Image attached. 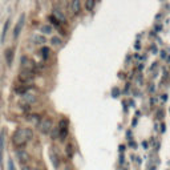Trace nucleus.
<instances>
[{"label":"nucleus","instance_id":"20e7f679","mask_svg":"<svg viewBox=\"0 0 170 170\" xmlns=\"http://www.w3.org/2000/svg\"><path fill=\"white\" fill-rule=\"evenodd\" d=\"M24 23H25V15L21 14L19 20H18V23H16V25H15V28H14V37L15 39H18L19 35L21 33V29H23V27H24Z\"/></svg>","mask_w":170,"mask_h":170},{"label":"nucleus","instance_id":"412c9836","mask_svg":"<svg viewBox=\"0 0 170 170\" xmlns=\"http://www.w3.org/2000/svg\"><path fill=\"white\" fill-rule=\"evenodd\" d=\"M49 20L52 21V23H53V24H55V25H57V27H59V25L61 24V23H60V21H57V20H56V19L53 18V16H49Z\"/></svg>","mask_w":170,"mask_h":170},{"label":"nucleus","instance_id":"f3484780","mask_svg":"<svg viewBox=\"0 0 170 170\" xmlns=\"http://www.w3.org/2000/svg\"><path fill=\"white\" fill-rule=\"evenodd\" d=\"M51 160H52L53 166L57 169V167H59V165H60V162H59V157H57V154H56L55 152H51Z\"/></svg>","mask_w":170,"mask_h":170},{"label":"nucleus","instance_id":"5701e85b","mask_svg":"<svg viewBox=\"0 0 170 170\" xmlns=\"http://www.w3.org/2000/svg\"><path fill=\"white\" fill-rule=\"evenodd\" d=\"M66 153H68V156H72V146L68 145V148H66Z\"/></svg>","mask_w":170,"mask_h":170},{"label":"nucleus","instance_id":"6ab92c4d","mask_svg":"<svg viewBox=\"0 0 170 170\" xmlns=\"http://www.w3.org/2000/svg\"><path fill=\"white\" fill-rule=\"evenodd\" d=\"M40 53H41L43 59H48L49 55H51V49H49L48 47H43L41 51H40Z\"/></svg>","mask_w":170,"mask_h":170},{"label":"nucleus","instance_id":"1a4fd4ad","mask_svg":"<svg viewBox=\"0 0 170 170\" xmlns=\"http://www.w3.org/2000/svg\"><path fill=\"white\" fill-rule=\"evenodd\" d=\"M70 11L73 15L81 14V0H72L70 1Z\"/></svg>","mask_w":170,"mask_h":170},{"label":"nucleus","instance_id":"4be33fe9","mask_svg":"<svg viewBox=\"0 0 170 170\" xmlns=\"http://www.w3.org/2000/svg\"><path fill=\"white\" fill-rule=\"evenodd\" d=\"M9 23H11V21H9V20H7V23H5V25H4V29H3L4 35H3V36H5V33H7V31H8V27H9Z\"/></svg>","mask_w":170,"mask_h":170},{"label":"nucleus","instance_id":"2eb2a0df","mask_svg":"<svg viewBox=\"0 0 170 170\" xmlns=\"http://www.w3.org/2000/svg\"><path fill=\"white\" fill-rule=\"evenodd\" d=\"M5 59H7V65L8 66L12 65V59H14V52H12V49H7V51H5Z\"/></svg>","mask_w":170,"mask_h":170},{"label":"nucleus","instance_id":"ddd939ff","mask_svg":"<svg viewBox=\"0 0 170 170\" xmlns=\"http://www.w3.org/2000/svg\"><path fill=\"white\" fill-rule=\"evenodd\" d=\"M25 118H27L29 122H32L33 125H36V126H37V124L40 122V120H41V117H40L39 114H28Z\"/></svg>","mask_w":170,"mask_h":170},{"label":"nucleus","instance_id":"b1692460","mask_svg":"<svg viewBox=\"0 0 170 170\" xmlns=\"http://www.w3.org/2000/svg\"><path fill=\"white\" fill-rule=\"evenodd\" d=\"M32 167H29L28 165H23V167H21V170H31Z\"/></svg>","mask_w":170,"mask_h":170},{"label":"nucleus","instance_id":"393cba45","mask_svg":"<svg viewBox=\"0 0 170 170\" xmlns=\"http://www.w3.org/2000/svg\"><path fill=\"white\" fill-rule=\"evenodd\" d=\"M31 170H40V169H36V167H35V169H31Z\"/></svg>","mask_w":170,"mask_h":170},{"label":"nucleus","instance_id":"dca6fc26","mask_svg":"<svg viewBox=\"0 0 170 170\" xmlns=\"http://www.w3.org/2000/svg\"><path fill=\"white\" fill-rule=\"evenodd\" d=\"M40 32H43L44 35H51V33L53 32V28H52V25L45 24V25H41V28H40Z\"/></svg>","mask_w":170,"mask_h":170},{"label":"nucleus","instance_id":"7ed1b4c3","mask_svg":"<svg viewBox=\"0 0 170 170\" xmlns=\"http://www.w3.org/2000/svg\"><path fill=\"white\" fill-rule=\"evenodd\" d=\"M35 79V72H31V70H21L19 73V81L23 84H29L33 81Z\"/></svg>","mask_w":170,"mask_h":170},{"label":"nucleus","instance_id":"f257e3e1","mask_svg":"<svg viewBox=\"0 0 170 170\" xmlns=\"http://www.w3.org/2000/svg\"><path fill=\"white\" fill-rule=\"evenodd\" d=\"M33 138V130L31 128H19L12 134V144L15 148L21 149Z\"/></svg>","mask_w":170,"mask_h":170},{"label":"nucleus","instance_id":"39448f33","mask_svg":"<svg viewBox=\"0 0 170 170\" xmlns=\"http://www.w3.org/2000/svg\"><path fill=\"white\" fill-rule=\"evenodd\" d=\"M16 157H18L19 162H20L21 165H25V163H28V161L31 160L29 153H28L27 150H24V149H18L16 150Z\"/></svg>","mask_w":170,"mask_h":170},{"label":"nucleus","instance_id":"6e6552de","mask_svg":"<svg viewBox=\"0 0 170 170\" xmlns=\"http://www.w3.org/2000/svg\"><path fill=\"white\" fill-rule=\"evenodd\" d=\"M21 102L23 104H27V105H32V104H36L37 102V96H35L33 93H25L21 96Z\"/></svg>","mask_w":170,"mask_h":170},{"label":"nucleus","instance_id":"0eeeda50","mask_svg":"<svg viewBox=\"0 0 170 170\" xmlns=\"http://www.w3.org/2000/svg\"><path fill=\"white\" fill-rule=\"evenodd\" d=\"M35 63L32 61V60H29L27 57V56H23L21 57V68H23V70H31V72H35Z\"/></svg>","mask_w":170,"mask_h":170},{"label":"nucleus","instance_id":"9d476101","mask_svg":"<svg viewBox=\"0 0 170 170\" xmlns=\"http://www.w3.org/2000/svg\"><path fill=\"white\" fill-rule=\"evenodd\" d=\"M52 16L57 21H60V23H65V21H66V16L64 15V12L61 9H57V8H55V9H53V15H52Z\"/></svg>","mask_w":170,"mask_h":170},{"label":"nucleus","instance_id":"aec40b11","mask_svg":"<svg viewBox=\"0 0 170 170\" xmlns=\"http://www.w3.org/2000/svg\"><path fill=\"white\" fill-rule=\"evenodd\" d=\"M7 166H8V170H16V167H15V165H14V160H11V158H8Z\"/></svg>","mask_w":170,"mask_h":170},{"label":"nucleus","instance_id":"f03ea898","mask_svg":"<svg viewBox=\"0 0 170 170\" xmlns=\"http://www.w3.org/2000/svg\"><path fill=\"white\" fill-rule=\"evenodd\" d=\"M37 128L39 130L43 133V134H49V133L52 132V129H53V121H52V118H49V117H44L40 120V122L37 124Z\"/></svg>","mask_w":170,"mask_h":170},{"label":"nucleus","instance_id":"a211bd4d","mask_svg":"<svg viewBox=\"0 0 170 170\" xmlns=\"http://www.w3.org/2000/svg\"><path fill=\"white\" fill-rule=\"evenodd\" d=\"M51 43H52V45H55V47H61V45H63V40H61L59 36H53V37L51 39Z\"/></svg>","mask_w":170,"mask_h":170},{"label":"nucleus","instance_id":"9b49d317","mask_svg":"<svg viewBox=\"0 0 170 170\" xmlns=\"http://www.w3.org/2000/svg\"><path fill=\"white\" fill-rule=\"evenodd\" d=\"M31 88H32V87L29 85V84H23V85H20V87L16 88V89H15V92H16L18 94H20V96H23V94L28 93Z\"/></svg>","mask_w":170,"mask_h":170},{"label":"nucleus","instance_id":"423d86ee","mask_svg":"<svg viewBox=\"0 0 170 170\" xmlns=\"http://www.w3.org/2000/svg\"><path fill=\"white\" fill-rule=\"evenodd\" d=\"M57 129H59V138L61 141H64L66 134H68V122H66V120H61Z\"/></svg>","mask_w":170,"mask_h":170},{"label":"nucleus","instance_id":"4468645a","mask_svg":"<svg viewBox=\"0 0 170 170\" xmlns=\"http://www.w3.org/2000/svg\"><path fill=\"white\" fill-rule=\"evenodd\" d=\"M94 7H96V0H87L85 1V9L88 12H92L94 9Z\"/></svg>","mask_w":170,"mask_h":170},{"label":"nucleus","instance_id":"f8f14e48","mask_svg":"<svg viewBox=\"0 0 170 170\" xmlns=\"http://www.w3.org/2000/svg\"><path fill=\"white\" fill-rule=\"evenodd\" d=\"M32 41H33V44H36V45H43V44L47 43V39H45L43 35H33L32 36Z\"/></svg>","mask_w":170,"mask_h":170}]
</instances>
